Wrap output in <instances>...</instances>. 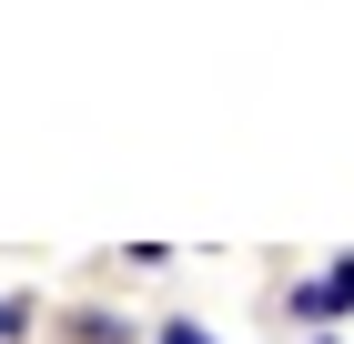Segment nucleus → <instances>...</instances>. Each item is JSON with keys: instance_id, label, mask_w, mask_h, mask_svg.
I'll return each instance as SVG.
<instances>
[{"instance_id": "obj_4", "label": "nucleus", "mask_w": 354, "mask_h": 344, "mask_svg": "<svg viewBox=\"0 0 354 344\" xmlns=\"http://www.w3.org/2000/svg\"><path fill=\"white\" fill-rule=\"evenodd\" d=\"M314 344H334V334H314Z\"/></svg>"}, {"instance_id": "obj_1", "label": "nucleus", "mask_w": 354, "mask_h": 344, "mask_svg": "<svg viewBox=\"0 0 354 344\" xmlns=\"http://www.w3.org/2000/svg\"><path fill=\"white\" fill-rule=\"evenodd\" d=\"M294 314H304V324H334V314H354V253H334L324 273H304V284H294Z\"/></svg>"}, {"instance_id": "obj_2", "label": "nucleus", "mask_w": 354, "mask_h": 344, "mask_svg": "<svg viewBox=\"0 0 354 344\" xmlns=\"http://www.w3.org/2000/svg\"><path fill=\"white\" fill-rule=\"evenodd\" d=\"M21 324H30V293H0V344L21 334Z\"/></svg>"}, {"instance_id": "obj_3", "label": "nucleus", "mask_w": 354, "mask_h": 344, "mask_svg": "<svg viewBox=\"0 0 354 344\" xmlns=\"http://www.w3.org/2000/svg\"><path fill=\"white\" fill-rule=\"evenodd\" d=\"M152 344H213V334H203V324H162Z\"/></svg>"}]
</instances>
